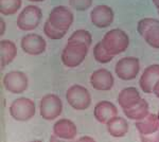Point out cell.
Wrapping results in <instances>:
<instances>
[{"mask_svg":"<svg viewBox=\"0 0 159 142\" xmlns=\"http://www.w3.org/2000/svg\"><path fill=\"white\" fill-rule=\"evenodd\" d=\"M0 49H1V68H4L15 58L17 54V48L11 40L3 39L0 43Z\"/></svg>","mask_w":159,"mask_h":142,"instance_id":"44dd1931","label":"cell"},{"mask_svg":"<svg viewBox=\"0 0 159 142\" xmlns=\"http://www.w3.org/2000/svg\"><path fill=\"white\" fill-rule=\"evenodd\" d=\"M53 133L57 138L71 140L76 136V126L68 119H61L53 125Z\"/></svg>","mask_w":159,"mask_h":142,"instance_id":"2e32d148","label":"cell"},{"mask_svg":"<svg viewBox=\"0 0 159 142\" xmlns=\"http://www.w3.org/2000/svg\"><path fill=\"white\" fill-rule=\"evenodd\" d=\"M140 99V94L137 89L134 87H127L120 91L118 95V103L123 109H127L139 102Z\"/></svg>","mask_w":159,"mask_h":142,"instance_id":"ac0fdd59","label":"cell"},{"mask_svg":"<svg viewBox=\"0 0 159 142\" xmlns=\"http://www.w3.org/2000/svg\"><path fill=\"white\" fill-rule=\"evenodd\" d=\"M140 70L139 59L133 56L123 57L117 63L115 67V71L119 79L123 81H130L138 76Z\"/></svg>","mask_w":159,"mask_h":142,"instance_id":"ba28073f","label":"cell"},{"mask_svg":"<svg viewBox=\"0 0 159 142\" xmlns=\"http://www.w3.org/2000/svg\"><path fill=\"white\" fill-rule=\"evenodd\" d=\"M43 18V12L36 6L25 7L17 17V27L22 31L36 29Z\"/></svg>","mask_w":159,"mask_h":142,"instance_id":"5b68a950","label":"cell"},{"mask_svg":"<svg viewBox=\"0 0 159 142\" xmlns=\"http://www.w3.org/2000/svg\"><path fill=\"white\" fill-rule=\"evenodd\" d=\"M157 116H158V119H159V112H158V115Z\"/></svg>","mask_w":159,"mask_h":142,"instance_id":"d6a6232c","label":"cell"},{"mask_svg":"<svg viewBox=\"0 0 159 142\" xmlns=\"http://www.w3.org/2000/svg\"><path fill=\"white\" fill-rule=\"evenodd\" d=\"M93 57L100 64H107L111 61L114 56L110 55V54L105 50L103 45H102V42H100L97 44L93 48Z\"/></svg>","mask_w":159,"mask_h":142,"instance_id":"cb8c5ba5","label":"cell"},{"mask_svg":"<svg viewBox=\"0 0 159 142\" xmlns=\"http://www.w3.org/2000/svg\"><path fill=\"white\" fill-rule=\"evenodd\" d=\"M125 117H127L130 120H141L150 113L148 112V104L144 99H140L138 103H136L134 106L127 108V109H123Z\"/></svg>","mask_w":159,"mask_h":142,"instance_id":"ffe728a7","label":"cell"},{"mask_svg":"<svg viewBox=\"0 0 159 142\" xmlns=\"http://www.w3.org/2000/svg\"><path fill=\"white\" fill-rule=\"evenodd\" d=\"M136 128L140 135H152L159 131V119L155 113H148L147 117L136 121Z\"/></svg>","mask_w":159,"mask_h":142,"instance_id":"e0dca14e","label":"cell"},{"mask_svg":"<svg viewBox=\"0 0 159 142\" xmlns=\"http://www.w3.org/2000/svg\"><path fill=\"white\" fill-rule=\"evenodd\" d=\"M88 48L83 43H68L61 52V62L68 68H75L84 62Z\"/></svg>","mask_w":159,"mask_h":142,"instance_id":"7a4b0ae2","label":"cell"},{"mask_svg":"<svg viewBox=\"0 0 159 142\" xmlns=\"http://www.w3.org/2000/svg\"><path fill=\"white\" fill-rule=\"evenodd\" d=\"M21 49L30 55H39L46 50V40L38 34H28L20 42Z\"/></svg>","mask_w":159,"mask_h":142,"instance_id":"8fae6325","label":"cell"},{"mask_svg":"<svg viewBox=\"0 0 159 142\" xmlns=\"http://www.w3.org/2000/svg\"><path fill=\"white\" fill-rule=\"evenodd\" d=\"M90 19L96 27L107 28L114 21V11L107 6H97L90 13Z\"/></svg>","mask_w":159,"mask_h":142,"instance_id":"7c38bea8","label":"cell"},{"mask_svg":"<svg viewBox=\"0 0 159 142\" xmlns=\"http://www.w3.org/2000/svg\"><path fill=\"white\" fill-rule=\"evenodd\" d=\"M21 7V0H0L1 14L11 16L14 15Z\"/></svg>","mask_w":159,"mask_h":142,"instance_id":"7402d4cb","label":"cell"},{"mask_svg":"<svg viewBox=\"0 0 159 142\" xmlns=\"http://www.w3.org/2000/svg\"><path fill=\"white\" fill-rule=\"evenodd\" d=\"M107 124V131L110 136L115 137V138H121L124 137L129 131V123L122 117H118L116 116L109 120Z\"/></svg>","mask_w":159,"mask_h":142,"instance_id":"d6986e66","label":"cell"},{"mask_svg":"<svg viewBox=\"0 0 159 142\" xmlns=\"http://www.w3.org/2000/svg\"><path fill=\"white\" fill-rule=\"evenodd\" d=\"M79 141H94L93 138H91V137H81V138L79 139Z\"/></svg>","mask_w":159,"mask_h":142,"instance_id":"f546056e","label":"cell"},{"mask_svg":"<svg viewBox=\"0 0 159 142\" xmlns=\"http://www.w3.org/2000/svg\"><path fill=\"white\" fill-rule=\"evenodd\" d=\"M48 20L56 29L67 32L71 25L73 24V14L70 10L64 6L55 7L51 11Z\"/></svg>","mask_w":159,"mask_h":142,"instance_id":"9c48e42d","label":"cell"},{"mask_svg":"<svg viewBox=\"0 0 159 142\" xmlns=\"http://www.w3.org/2000/svg\"><path fill=\"white\" fill-rule=\"evenodd\" d=\"M69 4L76 11H86L92 4V0H69Z\"/></svg>","mask_w":159,"mask_h":142,"instance_id":"484cf974","label":"cell"},{"mask_svg":"<svg viewBox=\"0 0 159 142\" xmlns=\"http://www.w3.org/2000/svg\"><path fill=\"white\" fill-rule=\"evenodd\" d=\"M10 113L17 121H28L35 115V103L28 98H19L11 104Z\"/></svg>","mask_w":159,"mask_h":142,"instance_id":"52a82bcc","label":"cell"},{"mask_svg":"<svg viewBox=\"0 0 159 142\" xmlns=\"http://www.w3.org/2000/svg\"><path fill=\"white\" fill-rule=\"evenodd\" d=\"M137 30L148 45L159 49V20L155 18H143L138 22Z\"/></svg>","mask_w":159,"mask_h":142,"instance_id":"277c9868","label":"cell"},{"mask_svg":"<svg viewBox=\"0 0 159 142\" xmlns=\"http://www.w3.org/2000/svg\"><path fill=\"white\" fill-rule=\"evenodd\" d=\"M28 1H34V2H40V1H43V0H28Z\"/></svg>","mask_w":159,"mask_h":142,"instance_id":"1f68e13d","label":"cell"},{"mask_svg":"<svg viewBox=\"0 0 159 142\" xmlns=\"http://www.w3.org/2000/svg\"><path fill=\"white\" fill-rule=\"evenodd\" d=\"M0 22H1V32H0V34L3 35L4 32H6V22H4V20L1 18V20H0Z\"/></svg>","mask_w":159,"mask_h":142,"instance_id":"f1b7e54d","label":"cell"},{"mask_svg":"<svg viewBox=\"0 0 159 142\" xmlns=\"http://www.w3.org/2000/svg\"><path fill=\"white\" fill-rule=\"evenodd\" d=\"M129 35L120 29H112L108 31L102 39V45L104 49L112 56L124 52L129 47Z\"/></svg>","mask_w":159,"mask_h":142,"instance_id":"6da1fadb","label":"cell"},{"mask_svg":"<svg viewBox=\"0 0 159 142\" xmlns=\"http://www.w3.org/2000/svg\"><path fill=\"white\" fill-rule=\"evenodd\" d=\"M153 3L155 4V7H157V10H159V0H153Z\"/></svg>","mask_w":159,"mask_h":142,"instance_id":"4dcf8cb0","label":"cell"},{"mask_svg":"<svg viewBox=\"0 0 159 142\" xmlns=\"http://www.w3.org/2000/svg\"><path fill=\"white\" fill-rule=\"evenodd\" d=\"M68 43H83L87 47H90L92 43V36L86 30H76L69 37Z\"/></svg>","mask_w":159,"mask_h":142,"instance_id":"603a6c76","label":"cell"},{"mask_svg":"<svg viewBox=\"0 0 159 142\" xmlns=\"http://www.w3.org/2000/svg\"><path fill=\"white\" fill-rule=\"evenodd\" d=\"M159 81V65H151L143 71L140 77L139 85L144 94H152L154 86Z\"/></svg>","mask_w":159,"mask_h":142,"instance_id":"5bb4252c","label":"cell"},{"mask_svg":"<svg viewBox=\"0 0 159 142\" xmlns=\"http://www.w3.org/2000/svg\"><path fill=\"white\" fill-rule=\"evenodd\" d=\"M114 76L106 69H98L91 74L90 83L94 89L100 91H107L114 86Z\"/></svg>","mask_w":159,"mask_h":142,"instance_id":"4fadbf2b","label":"cell"},{"mask_svg":"<svg viewBox=\"0 0 159 142\" xmlns=\"http://www.w3.org/2000/svg\"><path fill=\"white\" fill-rule=\"evenodd\" d=\"M3 86L11 94H22L28 87V77L21 71H11L4 76Z\"/></svg>","mask_w":159,"mask_h":142,"instance_id":"30bf717a","label":"cell"},{"mask_svg":"<svg viewBox=\"0 0 159 142\" xmlns=\"http://www.w3.org/2000/svg\"><path fill=\"white\" fill-rule=\"evenodd\" d=\"M158 14H159V10H158Z\"/></svg>","mask_w":159,"mask_h":142,"instance_id":"836d02e7","label":"cell"},{"mask_svg":"<svg viewBox=\"0 0 159 142\" xmlns=\"http://www.w3.org/2000/svg\"><path fill=\"white\" fill-rule=\"evenodd\" d=\"M61 110H63V103L60 97L56 94H46L40 100L39 112L45 120H54L61 115Z\"/></svg>","mask_w":159,"mask_h":142,"instance_id":"8992f818","label":"cell"},{"mask_svg":"<svg viewBox=\"0 0 159 142\" xmlns=\"http://www.w3.org/2000/svg\"><path fill=\"white\" fill-rule=\"evenodd\" d=\"M153 92H154V94H155L156 97L159 98V81L157 82V83L155 84V86H154Z\"/></svg>","mask_w":159,"mask_h":142,"instance_id":"83f0119b","label":"cell"},{"mask_svg":"<svg viewBox=\"0 0 159 142\" xmlns=\"http://www.w3.org/2000/svg\"><path fill=\"white\" fill-rule=\"evenodd\" d=\"M43 32H45V34L47 37H49L50 39H54V40L63 38L64 36L66 35V33H67V32H64V31L56 29L55 27H53L49 20H47V21L45 22V25H43Z\"/></svg>","mask_w":159,"mask_h":142,"instance_id":"d4e9b609","label":"cell"},{"mask_svg":"<svg viewBox=\"0 0 159 142\" xmlns=\"http://www.w3.org/2000/svg\"><path fill=\"white\" fill-rule=\"evenodd\" d=\"M66 100L75 110H85L91 104V95L84 86L73 85L66 92Z\"/></svg>","mask_w":159,"mask_h":142,"instance_id":"3957f363","label":"cell"},{"mask_svg":"<svg viewBox=\"0 0 159 142\" xmlns=\"http://www.w3.org/2000/svg\"><path fill=\"white\" fill-rule=\"evenodd\" d=\"M93 116L100 123L106 124L109 120L118 116V109L116 105L108 101H101L96 105L93 110Z\"/></svg>","mask_w":159,"mask_h":142,"instance_id":"9a60e30c","label":"cell"},{"mask_svg":"<svg viewBox=\"0 0 159 142\" xmlns=\"http://www.w3.org/2000/svg\"><path fill=\"white\" fill-rule=\"evenodd\" d=\"M140 139L145 142H159V131L152 134V135H140Z\"/></svg>","mask_w":159,"mask_h":142,"instance_id":"4316f807","label":"cell"}]
</instances>
